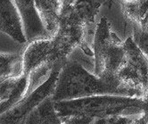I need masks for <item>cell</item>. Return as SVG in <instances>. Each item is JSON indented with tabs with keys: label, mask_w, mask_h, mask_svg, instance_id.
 Returning a JSON list of instances; mask_svg holds the SVG:
<instances>
[{
	"label": "cell",
	"mask_w": 148,
	"mask_h": 124,
	"mask_svg": "<svg viewBox=\"0 0 148 124\" xmlns=\"http://www.w3.org/2000/svg\"><path fill=\"white\" fill-rule=\"evenodd\" d=\"M143 100L145 102V112L148 113V84H147V87L145 90V93H144V96H143Z\"/></svg>",
	"instance_id": "cell-20"
},
{
	"label": "cell",
	"mask_w": 148,
	"mask_h": 124,
	"mask_svg": "<svg viewBox=\"0 0 148 124\" xmlns=\"http://www.w3.org/2000/svg\"><path fill=\"white\" fill-rule=\"evenodd\" d=\"M36 1L37 0H14L23 19L28 41L51 37L42 22Z\"/></svg>",
	"instance_id": "cell-9"
},
{
	"label": "cell",
	"mask_w": 148,
	"mask_h": 124,
	"mask_svg": "<svg viewBox=\"0 0 148 124\" xmlns=\"http://www.w3.org/2000/svg\"><path fill=\"white\" fill-rule=\"evenodd\" d=\"M143 98L118 96L98 95L68 101L55 102V108L60 117L84 115L94 119L114 115H142L145 113Z\"/></svg>",
	"instance_id": "cell-2"
},
{
	"label": "cell",
	"mask_w": 148,
	"mask_h": 124,
	"mask_svg": "<svg viewBox=\"0 0 148 124\" xmlns=\"http://www.w3.org/2000/svg\"><path fill=\"white\" fill-rule=\"evenodd\" d=\"M138 1L139 0H116V3L120 6L122 15H124L133 9Z\"/></svg>",
	"instance_id": "cell-17"
},
{
	"label": "cell",
	"mask_w": 148,
	"mask_h": 124,
	"mask_svg": "<svg viewBox=\"0 0 148 124\" xmlns=\"http://www.w3.org/2000/svg\"><path fill=\"white\" fill-rule=\"evenodd\" d=\"M23 73L48 75L58 64H64L57 56L52 37L38 38L23 46L22 51Z\"/></svg>",
	"instance_id": "cell-4"
},
{
	"label": "cell",
	"mask_w": 148,
	"mask_h": 124,
	"mask_svg": "<svg viewBox=\"0 0 148 124\" xmlns=\"http://www.w3.org/2000/svg\"><path fill=\"white\" fill-rule=\"evenodd\" d=\"M62 66L63 64L55 66L44 82L29 91L14 107L0 116V124H23L42 103L53 96Z\"/></svg>",
	"instance_id": "cell-5"
},
{
	"label": "cell",
	"mask_w": 148,
	"mask_h": 124,
	"mask_svg": "<svg viewBox=\"0 0 148 124\" xmlns=\"http://www.w3.org/2000/svg\"><path fill=\"white\" fill-rule=\"evenodd\" d=\"M32 89L30 76L23 72L0 80V116L14 107Z\"/></svg>",
	"instance_id": "cell-7"
},
{
	"label": "cell",
	"mask_w": 148,
	"mask_h": 124,
	"mask_svg": "<svg viewBox=\"0 0 148 124\" xmlns=\"http://www.w3.org/2000/svg\"><path fill=\"white\" fill-rule=\"evenodd\" d=\"M143 115V114H142ZM141 115H114L106 118H97L94 119L91 124H132L136 119H138Z\"/></svg>",
	"instance_id": "cell-15"
},
{
	"label": "cell",
	"mask_w": 148,
	"mask_h": 124,
	"mask_svg": "<svg viewBox=\"0 0 148 124\" xmlns=\"http://www.w3.org/2000/svg\"><path fill=\"white\" fill-rule=\"evenodd\" d=\"M147 124H148V122H147Z\"/></svg>",
	"instance_id": "cell-22"
},
{
	"label": "cell",
	"mask_w": 148,
	"mask_h": 124,
	"mask_svg": "<svg viewBox=\"0 0 148 124\" xmlns=\"http://www.w3.org/2000/svg\"><path fill=\"white\" fill-rule=\"evenodd\" d=\"M103 7H108V8H112L113 5H118V4L116 3V0H103Z\"/></svg>",
	"instance_id": "cell-21"
},
{
	"label": "cell",
	"mask_w": 148,
	"mask_h": 124,
	"mask_svg": "<svg viewBox=\"0 0 148 124\" xmlns=\"http://www.w3.org/2000/svg\"><path fill=\"white\" fill-rule=\"evenodd\" d=\"M0 32L22 46L28 42L23 19L14 0H0Z\"/></svg>",
	"instance_id": "cell-8"
},
{
	"label": "cell",
	"mask_w": 148,
	"mask_h": 124,
	"mask_svg": "<svg viewBox=\"0 0 148 124\" xmlns=\"http://www.w3.org/2000/svg\"><path fill=\"white\" fill-rule=\"evenodd\" d=\"M76 0H59V13L60 15L73 8Z\"/></svg>",
	"instance_id": "cell-18"
},
{
	"label": "cell",
	"mask_w": 148,
	"mask_h": 124,
	"mask_svg": "<svg viewBox=\"0 0 148 124\" xmlns=\"http://www.w3.org/2000/svg\"><path fill=\"white\" fill-rule=\"evenodd\" d=\"M36 4L42 22L52 37L59 25V0H37Z\"/></svg>",
	"instance_id": "cell-11"
},
{
	"label": "cell",
	"mask_w": 148,
	"mask_h": 124,
	"mask_svg": "<svg viewBox=\"0 0 148 124\" xmlns=\"http://www.w3.org/2000/svg\"><path fill=\"white\" fill-rule=\"evenodd\" d=\"M103 8V0H76L73 6L74 12L87 27L88 40L91 46L97 24L99 21L97 20V17Z\"/></svg>",
	"instance_id": "cell-10"
},
{
	"label": "cell",
	"mask_w": 148,
	"mask_h": 124,
	"mask_svg": "<svg viewBox=\"0 0 148 124\" xmlns=\"http://www.w3.org/2000/svg\"><path fill=\"white\" fill-rule=\"evenodd\" d=\"M94 73L106 79H118L117 73L125 59L124 41L112 29L110 20L101 16L94 34Z\"/></svg>",
	"instance_id": "cell-3"
},
{
	"label": "cell",
	"mask_w": 148,
	"mask_h": 124,
	"mask_svg": "<svg viewBox=\"0 0 148 124\" xmlns=\"http://www.w3.org/2000/svg\"><path fill=\"white\" fill-rule=\"evenodd\" d=\"M23 124H62L52 101H46L29 115Z\"/></svg>",
	"instance_id": "cell-12"
},
{
	"label": "cell",
	"mask_w": 148,
	"mask_h": 124,
	"mask_svg": "<svg viewBox=\"0 0 148 124\" xmlns=\"http://www.w3.org/2000/svg\"><path fill=\"white\" fill-rule=\"evenodd\" d=\"M98 95L143 97L140 92L125 86L119 79L101 78L79 62L69 59L60 71L52 98L55 102H60Z\"/></svg>",
	"instance_id": "cell-1"
},
{
	"label": "cell",
	"mask_w": 148,
	"mask_h": 124,
	"mask_svg": "<svg viewBox=\"0 0 148 124\" xmlns=\"http://www.w3.org/2000/svg\"><path fill=\"white\" fill-rule=\"evenodd\" d=\"M62 124H91L94 118L84 115H68L61 117Z\"/></svg>",
	"instance_id": "cell-16"
},
{
	"label": "cell",
	"mask_w": 148,
	"mask_h": 124,
	"mask_svg": "<svg viewBox=\"0 0 148 124\" xmlns=\"http://www.w3.org/2000/svg\"><path fill=\"white\" fill-rule=\"evenodd\" d=\"M148 122V113L145 112L138 119H136L132 124H147Z\"/></svg>",
	"instance_id": "cell-19"
},
{
	"label": "cell",
	"mask_w": 148,
	"mask_h": 124,
	"mask_svg": "<svg viewBox=\"0 0 148 124\" xmlns=\"http://www.w3.org/2000/svg\"><path fill=\"white\" fill-rule=\"evenodd\" d=\"M124 63L117 77L122 84L144 96L148 84V57L134 42L131 36L124 40Z\"/></svg>",
	"instance_id": "cell-6"
},
{
	"label": "cell",
	"mask_w": 148,
	"mask_h": 124,
	"mask_svg": "<svg viewBox=\"0 0 148 124\" xmlns=\"http://www.w3.org/2000/svg\"><path fill=\"white\" fill-rule=\"evenodd\" d=\"M131 37L134 42L148 57V24L144 28H140L136 25H131Z\"/></svg>",
	"instance_id": "cell-14"
},
{
	"label": "cell",
	"mask_w": 148,
	"mask_h": 124,
	"mask_svg": "<svg viewBox=\"0 0 148 124\" xmlns=\"http://www.w3.org/2000/svg\"><path fill=\"white\" fill-rule=\"evenodd\" d=\"M22 70V54L0 53V80L7 77L19 75Z\"/></svg>",
	"instance_id": "cell-13"
}]
</instances>
